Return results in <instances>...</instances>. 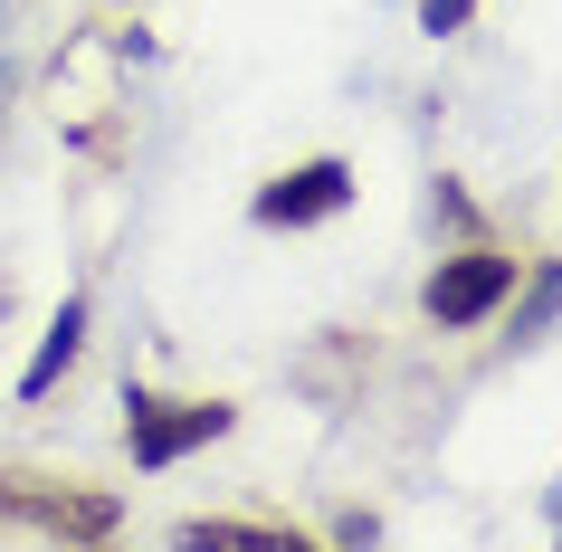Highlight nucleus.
I'll return each mask as SVG.
<instances>
[{
  "instance_id": "1",
  "label": "nucleus",
  "mask_w": 562,
  "mask_h": 552,
  "mask_svg": "<svg viewBox=\"0 0 562 552\" xmlns=\"http://www.w3.org/2000/svg\"><path fill=\"white\" fill-rule=\"evenodd\" d=\"M515 295V258L505 248H458V258H439V277L419 286V315L439 324V334H468V324H486Z\"/></svg>"
},
{
  "instance_id": "2",
  "label": "nucleus",
  "mask_w": 562,
  "mask_h": 552,
  "mask_svg": "<svg viewBox=\"0 0 562 552\" xmlns=\"http://www.w3.org/2000/svg\"><path fill=\"white\" fill-rule=\"evenodd\" d=\"M124 429H134V466H172V458H191V448H210V438H229L238 409L229 401H191V409L162 419L153 391H124Z\"/></svg>"
},
{
  "instance_id": "3",
  "label": "nucleus",
  "mask_w": 562,
  "mask_h": 552,
  "mask_svg": "<svg viewBox=\"0 0 562 552\" xmlns=\"http://www.w3.org/2000/svg\"><path fill=\"white\" fill-rule=\"evenodd\" d=\"M344 201H353V162L315 153V162H296L286 181H267L248 210H258V229H315V219H334Z\"/></svg>"
},
{
  "instance_id": "4",
  "label": "nucleus",
  "mask_w": 562,
  "mask_h": 552,
  "mask_svg": "<svg viewBox=\"0 0 562 552\" xmlns=\"http://www.w3.org/2000/svg\"><path fill=\"white\" fill-rule=\"evenodd\" d=\"M77 352H87V295H67L58 305V324L38 334V352H30V372H20V401H48L67 372H77Z\"/></svg>"
},
{
  "instance_id": "5",
  "label": "nucleus",
  "mask_w": 562,
  "mask_h": 552,
  "mask_svg": "<svg viewBox=\"0 0 562 552\" xmlns=\"http://www.w3.org/2000/svg\"><path fill=\"white\" fill-rule=\"evenodd\" d=\"M181 552H296V533H267V523H181Z\"/></svg>"
},
{
  "instance_id": "6",
  "label": "nucleus",
  "mask_w": 562,
  "mask_h": 552,
  "mask_svg": "<svg viewBox=\"0 0 562 552\" xmlns=\"http://www.w3.org/2000/svg\"><path fill=\"white\" fill-rule=\"evenodd\" d=\"M553 315H562V258H553V267H543V277L525 286V305H515V343H533V334H543Z\"/></svg>"
},
{
  "instance_id": "7",
  "label": "nucleus",
  "mask_w": 562,
  "mask_h": 552,
  "mask_svg": "<svg viewBox=\"0 0 562 552\" xmlns=\"http://www.w3.org/2000/svg\"><path fill=\"white\" fill-rule=\"evenodd\" d=\"M58 533H115V495H48Z\"/></svg>"
},
{
  "instance_id": "8",
  "label": "nucleus",
  "mask_w": 562,
  "mask_h": 552,
  "mask_svg": "<svg viewBox=\"0 0 562 552\" xmlns=\"http://www.w3.org/2000/svg\"><path fill=\"white\" fill-rule=\"evenodd\" d=\"M468 20H476V0H419V30L429 38H458Z\"/></svg>"
},
{
  "instance_id": "9",
  "label": "nucleus",
  "mask_w": 562,
  "mask_h": 552,
  "mask_svg": "<svg viewBox=\"0 0 562 552\" xmlns=\"http://www.w3.org/2000/svg\"><path fill=\"white\" fill-rule=\"evenodd\" d=\"M553 523H562V486H553Z\"/></svg>"
}]
</instances>
